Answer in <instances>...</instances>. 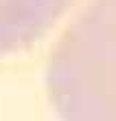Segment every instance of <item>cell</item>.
Wrapping results in <instances>:
<instances>
[{"mask_svg":"<svg viewBox=\"0 0 116 121\" xmlns=\"http://www.w3.org/2000/svg\"><path fill=\"white\" fill-rule=\"evenodd\" d=\"M46 82L66 121H116V0H92L68 26Z\"/></svg>","mask_w":116,"mask_h":121,"instance_id":"obj_1","label":"cell"},{"mask_svg":"<svg viewBox=\"0 0 116 121\" xmlns=\"http://www.w3.org/2000/svg\"><path fill=\"white\" fill-rule=\"evenodd\" d=\"M75 0H0V55L37 42Z\"/></svg>","mask_w":116,"mask_h":121,"instance_id":"obj_2","label":"cell"}]
</instances>
